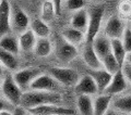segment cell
<instances>
[{
  "label": "cell",
  "mask_w": 131,
  "mask_h": 115,
  "mask_svg": "<svg viewBox=\"0 0 131 115\" xmlns=\"http://www.w3.org/2000/svg\"><path fill=\"white\" fill-rule=\"evenodd\" d=\"M61 101H62V97L57 91L30 90V91L23 92L20 105L26 110H30L35 106L44 104H59Z\"/></svg>",
  "instance_id": "obj_1"
},
{
  "label": "cell",
  "mask_w": 131,
  "mask_h": 115,
  "mask_svg": "<svg viewBox=\"0 0 131 115\" xmlns=\"http://www.w3.org/2000/svg\"><path fill=\"white\" fill-rule=\"evenodd\" d=\"M104 15V8L103 7H95L90 10L89 13V25L86 30V40L88 44H92L95 37L98 35V32L101 30L102 20Z\"/></svg>",
  "instance_id": "obj_2"
},
{
  "label": "cell",
  "mask_w": 131,
  "mask_h": 115,
  "mask_svg": "<svg viewBox=\"0 0 131 115\" xmlns=\"http://www.w3.org/2000/svg\"><path fill=\"white\" fill-rule=\"evenodd\" d=\"M2 92L6 97L7 101L11 105L19 106L21 104L23 90L18 86V84L14 81L13 76H7L2 81Z\"/></svg>",
  "instance_id": "obj_3"
},
{
  "label": "cell",
  "mask_w": 131,
  "mask_h": 115,
  "mask_svg": "<svg viewBox=\"0 0 131 115\" xmlns=\"http://www.w3.org/2000/svg\"><path fill=\"white\" fill-rule=\"evenodd\" d=\"M49 73L59 84L64 86H75L80 79L78 72L68 67H51Z\"/></svg>",
  "instance_id": "obj_4"
},
{
  "label": "cell",
  "mask_w": 131,
  "mask_h": 115,
  "mask_svg": "<svg viewBox=\"0 0 131 115\" xmlns=\"http://www.w3.org/2000/svg\"><path fill=\"white\" fill-rule=\"evenodd\" d=\"M32 115H74V111L58 104H44L27 110Z\"/></svg>",
  "instance_id": "obj_5"
},
{
  "label": "cell",
  "mask_w": 131,
  "mask_h": 115,
  "mask_svg": "<svg viewBox=\"0 0 131 115\" xmlns=\"http://www.w3.org/2000/svg\"><path fill=\"white\" fill-rule=\"evenodd\" d=\"M40 74L38 68H25L16 72L13 75V79L22 90L30 89L32 81Z\"/></svg>",
  "instance_id": "obj_6"
},
{
  "label": "cell",
  "mask_w": 131,
  "mask_h": 115,
  "mask_svg": "<svg viewBox=\"0 0 131 115\" xmlns=\"http://www.w3.org/2000/svg\"><path fill=\"white\" fill-rule=\"evenodd\" d=\"M125 30H126V26L124 22L118 16L114 15L108 19L104 28V32H105V35L110 39H121V37L125 33Z\"/></svg>",
  "instance_id": "obj_7"
},
{
  "label": "cell",
  "mask_w": 131,
  "mask_h": 115,
  "mask_svg": "<svg viewBox=\"0 0 131 115\" xmlns=\"http://www.w3.org/2000/svg\"><path fill=\"white\" fill-rule=\"evenodd\" d=\"M57 89H58V81L51 75H38L30 86V90L57 91Z\"/></svg>",
  "instance_id": "obj_8"
},
{
  "label": "cell",
  "mask_w": 131,
  "mask_h": 115,
  "mask_svg": "<svg viewBox=\"0 0 131 115\" xmlns=\"http://www.w3.org/2000/svg\"><path fill=\"white\" fill-rule=\"evenodd\" d=\"M11 7L8 0L0 2V38L11 31Z\"/></svg>",
  "instance_id": "obj_9"
},
{
  "label": "cell",
  "mask_w": 131,
  "mask_h": 115,
  "mask_svg": "<svg viewBox=\"0 0 131 115\" xmlns=\"http://www.w3.org/2000/svg\"><path fill=\"white\" fill-rule=\"evenodd\" d=\"M128 80L125 77L124 73H122V69H119L117 73H115L113 75V78L112 81L109 83L108 87L106 88L105 92L107 94H118V93H121L122 91H125L128 87Z\"/></svg>",
  "instance_id": "obj_10"
},
{
  "label": "cell",
  "mask_w": 131,
  "mask_h": 115,
  "mask_svg": "<svg viewBox=\"0 0 131 115\" xmlns=\"http://www.w3.org/2000/svg\"><path fill=\"white\" fill-rule=\"evenodd\" d=\"M74 88H75V92L79 94V96L80 94H89V96H92V94L100 92L95 80L93 79V77L90 75V74L82 76L79 79V81H78V84L74 86Z\"/></svg>",
  "instance_id": "obj_11"
},
{
  "label": "cell",
  "mask_w": 131,
  "mask_h": 115,
  "mask_svg": "<svg viewBox=\"0 0 131 115\" xmlns=\"http://www.w3.org/2000/svg\"><path fill=\"white\" fill-rule=\"evenodd\" d=\"M82 58L85 64L91 69H100L103 68V62H102L101 58L97 55V53L94 50V47L92 44H88L84 47L83 52H82Z\"/></svg>",
  "instance_id": "obj_12"
},
{
  "label": "cell",
  "mask_w": 131,
  "mask_h": 115,
  "mask_svg": "<svg viewBox=\"0 0 131 115\" xmlns=\"http://www.w3.org/2000/svg\"><path fill=\"white\" fill-rule=\"evenodd\" d=\"M88 74H90V75L93 77V79L95 80L100 92L105 91L106 88L108 87L109 83L112 81V78H113V74H110L108 71H106L105 68L90 69Z\"/></svg>",
  "instance_id": "obj_13"
},
{
  "label": "cell",
  "mask_w": 131,
  "mask_h": 115,
  "mask_svg": "<svg viewBox=\"0 0 131 115\" xmlns=\"http://www.w3.org/2000/svg\"><path fill=\"white\" fill-rule=\"evenodd\" d=\"M92 45L101 60H103L106 55L112 53V39L108 38L106 35H97L93 40Z\"/></svg>",
  "instance_id": "obj_14"
},
{
  "label": "cell",
  "mask_w": 131,
  "mask_h": 115,
  "mask_svg": "<svg viewBox=\"0 0 131 115\" xmlns=\"http://www.w3.org/2000/svg\"><path fill=\"white\" fill-rule=\"evenodd\" d=\"M57 55H58V59L62 62H70L78 55V49L74 45L64 40L57 49Z\"/></svg>",
  "instance_id": "obj_15"
},
{
  "label": "cell",
  "mask_w": 131,
  "mask_h": 115,
  "mask_svg": "<svg viewBox=\"0 0 131 115\" xmlns=\"http://www.w3.org/2000/svg\"><path fill=\"white\" fill-rule=\"evenodd\" d=\"M62 37L64 38V40H67L68 42H70L72 45H77L81 44L83 40H85L86 38V35L84 34L83 31H80V30H77L74 27H67L64 28L63 32H62Z\"/></svg>",
  "instance_id": "obj_16"
},
{
  "label": "cell",
  "mask_w": 131,
  "mask_h": 115,
  "mask_svg": "<svg viewBox=\"0 0 131 115\" xmlns=\"http://www.w3.org/2000/svg\"><path fill=\"white\" fill-rule=\"evenodd\" d=\"M77 106L81 115H94V101L89 94H80Z\"/></svg>",
  "instance_id": "obj_17"
},
{
  "label": "cell",
  "mask_w": 131,
  "mask_h": 115,
  "mask_svg": "<svg viewBox=\"0 0 131 115\" xmlns=\"http://www.w3.org/2000/svg\"><path fill=\"white\" fill-rule=\"evenodd\" d=\"M89 25V13L85 10H79L75 11V13L73 14L71 19V26L77 28L80 31H85L88 30Z\"/></svg>",
  "instance_id": "obj_18"
},
{
  "label": "cell",
  "mask_w": 131,
  "mask_h": 115,
  "mask_svg": "<svg viewBox=\"0 0 131 115\" xmlns=\"http://www.w3.org/2000/svg\"><path fill=\"white\" fill-rule=\"evenodd\" d=\"M112 103L110 94H102L94 100V115H104L109 110V105Z\"/></svg>",
  "instance_id": "obj_19"
},
{
  "label": "cell",
  "mask_w": 131,
  "mask_h": 115,
  "mask_svg": "<svg viewBox=\"0 0 131 115\" xmlns=\"http://www.w3.org/2000/svg\"><path fill=\"white\" fill-rule=\"evenodd\" d=\"M19 45L20 48L24 51H30L36 45V35L33 33L32 30L24 31L19 38Z\"/></svg>",
  "instance_id": "obj_20"
},
{
  "label": "cell",
  "mask_w": 131,
  "mask_h": 115,
  "mask_svg": "<svg viewBox=\"0 0 131 115\" xmlns=\"http://www.w3.org/2000/svg\"><path fill=\"white\" fill-rule=\"evenodd\" d=\"M12 24L16 31H20V32H24L26 31V28L30 24V19L28 16L26 15V13L21 9H16L14 14H13V18H12Z\"/></svg>",
  "instance_id": "obj_21"
},
{
  "label": "cell",
  "mask_w": 131,
  "mask_h": 115,
  "mask_svg": "<svg viewBox=\"0 0 131 115\" xmlns=\"http://www.w3.org/2000/svg\"><path fill=\"white\" fill-rule=\"evenodd\" d=\"M31 30L38 38H47L50 34V28L48 24L42 19H35L31 22Z\"/></svg>",
  "instance_id": "obj_22"
},
{
  "label": "cell",
  "mask_w": 131,
  "mask_h": 115,
  "mask_svg": "<svg viewBox=\"0 0 131 115\" xmlns=\"http://www.w3.org/2000/svg\"><path fill=\"white\" fill-rule=\"evenodd\" d=\"M112 52L115 55V58L117 59V61L119 62V64L122 66L124 63L126 62L128 53L126 51L121 39H112Z\"/></svg>",
  "instance_id": "obj_23"
},
{
  "label": "cell",
  "mask_w": 131,
  "mask_h": 115,
  "mask_svg": "<svg viewBox=\"0 0 131 115\" xmlns=\"http://www.w3.org/2000/svg\"><path fill=\"white\" fill-rule=\"evenodd\" d=\"M113 108L121 113L131 114V94L119 97L113 101Z\"/></svg>",
  "instance_id": "obj_24"
},
{
  "label": "cell",
  "mask_w": 131,
  "mask_h": 115,
  "mask_svg": "<svg viewBox=\"0 0 131 115\" xmlns=\"http://www.w3.org/2000/svg\"><path fill=\"white\" fill-rule=\"evenodd\" d=\"M0 63L9 69H16L19 64L18 60L15 58V54L5 50L1 47H0Z\"/></svg>",
  "instance_id": "obj_25"
},
{
  "label": "cell",
  "mask_w": 131,
  "mask_h": 115,
  "mask_svg": "<svg viewBox=\"0 0 131 115\" xmlns=\"http://www.w3.org/2000/svg\"><path fill=\"white\" fill-rule=\"evenodd\" d=\"M0 47L16 55L19 53L20 45H19V41L14 38V37L6 35V36H3L0 38Z\"/></svg>",
  "instance_id": "obj_26"
},
{
  "label": "cell",
  "mask_w": 131,
  "mask_h": 115,
  "mask_svg": "<svg viewBox=\"0 0 131 115\" xmlns=\"http://www.w3.org/2000/svg\"><path fill=\"white\" fill-rule=\"evenodd\" d=\"M34 50H35V53L38 56H42V58L48 56L51 53V50H52L51 42L49 41L47 38H39L37 41H36Z\"/></svg>",
  "instance_id": "obj_27"
},
{
  "label": "cell",
  "mask_w": 131,
  "mask_h": 115,
  "mask_svg": "<svg viewBox=\"0 0 131 115\" xmlns=\"http://www.w3.org/2000/svg\"><path fill=\"white\" fill-rule=\"evenodd\" d=\"M57 14L56 6L52 0H46L42 7V20L46 23H49L54 20L55 15Z\"/></svg>",
  "instance_id": "obj_28"
},
{
  "label": "cell",
  "mask_w": 131,
  "mask_h": 115,
  "mask_svg": "<svg viewBox=\"0 0 131 115\" xmlns=\"http://www.w3.org/2000/svg\"><path fill=\"white\" fill-rule=\"evenodd\" d=\"M102 62H103V67L106 69V71H108L110 74H114L117 73L119 69H121V65L119 64V62L117 61V59L115 58V55L112 53H109L108 55H106L103 60H102Z\"/></svg>",
  "instance_id": "obj_29"
},
{
  "label": "cell",
  "mask_w": 131,
  "mask_h": 115,
  "mask_svg": "<svg viewBox=\"0 0 131 115\" xmlns=\"http://www.w3.org/2000/svg\"><path fill=\"white\" fill-rule=\"evenodd\" d=\"M121 41L124 44V47L126 49L127 53H130L131 52V27L130 28L126 27L124 35L121 37Z\"/></svg>",
  "instance_id": "obj_30"
},
{
  "label": "cell",
  "mask_w": 131,
  "mask_h": 115,
  "mask_svg": "<svg viewBox=\"0 0 131 115\" xmlns=\"http://www.w3.org/2000/svg\"><path fill=\"white\" fill-rule=\"evenodd\" d=\"M85 5V0H67V8L70 11H79Z\"/></svg>",
  "instance_id": "obj_31"
},
{
  "label": "cell",
  "mask_w": 131,
  "mask_h": 115,
  "mask_svg": "<svg viewBox=\"0 0 131 115\" xmlns=\"http://www.w3.org/2000/svg\"><path fill=\"white\" fill-rule=\"evenodd\" d=\"M121 69H122V73H124L125 77L127 78V80H128V83L131 85V64L126 61L124 65L121 66Z\"/></svg>",
  "instance_id": "obj_32"
},
{
  "label": "cell",
  "mask_w": 131,
  "mask_h": 115,
  "mask_svg": "<svg viewBox=\"0 0 131 115\" xmlns=\"http://www.w3.org/2000/svg\"><path fill=\"white\" fill-rule=\"evenodd\" d=\"M119 9L124 14H131V1H129V0L122 1L120 3Z\"/></svg>",
  "instance_id": "obj_33"
},
{
  "label": "cell",
  "mask_w": 131,
  "mask_h": 115,
  "mask_svg": "<svg viewBox=\"0 0 131 115\" xmlns=\"http://www.w3.org/2000/svg\"><path fill=\"white\" fill-rule=\"evenodd\" d=\"M26 113H27V110L22 108L21 105H19V106H15V109L12 112V115H26Z\"/></svg>",
  "instance_id": "obj_34"
},
{
  "label": "cell",
  "mask_w": 131,
  "mask_h": 115,
  "mask_svg": "<svg viewBox=\"0 0 131 115\" xmlns=\"http://www.w3.org/2000/svg\"><path fill=\"white\" fill-rule=\"evenodd\" d=\"M52 1L55 2L57 14H59V12H60V8H61V1H62V0H52Z\"/></svg>",
  "instance_id": "obj_35"
},
{
  "label": "cell",
  "mask_w": 131,
  "mask_h": 115,
  "mask_svg": "<svg viewBox=\"0 0 131 115\" xmlns=\"http://www.w3.org/2000/svg\"><path fill=\"white\" fill-rule=\"evenodd\" d=\"M3 110H8V105L5 102V100H2L0 98V111H3Z\"/></svg>",
  "instance_id": "obj_36"
},
{
  "label": "cell",
  "mask_w": 131,
  "mask_h": 115,
  "mask_svg": "<svg viewBox=\"0 0 131 115\" xmlns=\"http://www.w3.org/2000/svg\"><path fill=\"white\" fill-rule=\"evenodd\" d=\"M104 115H119V114H118L117 111L114 109V110H108Z\"/></svg>",
  "instance_id": "obj_37"
},
{
  "label": "cell",
  "mask_w": 131,
  "mask_h": 115,
  "mask_svg": "<svg viewBox=\"0 0 131 115\" xmlns=\"http://www.w3.org/2000/svg\"><path fill=\"white\" fill-rule=\"evenodd\" d=\"M0 115H12V113L9 110H3V111H0Z\"/></svg>",
  "instance_id": "obj_38"
},
{
  "label": "cell",
  "mask_w": 131,
  "mask_h": 115,
  "mask_svg": "<svg viewBox=\"0 0 131 115\" xmlns=\"http://www.w3.org/2000/svg\"><path fill=\"white\" fill-rule=\"evenodd\" d=\"M126 61H127V62H129V63L131 64V52L127 54V59H126Z\"/></svg>",
  "instance_id": "obj_39"
},
{
  "label": "cell",
  "mask_w": 131,
  "mask_h": 115,
  "mask_svg": "<svg viewBox=\"0 0 131 115\" xmlns=\"http://www.w3.org/2000/svg\"><path fill=\"white\" fill-rule=\"evenodd\" d=\"M2 74V64L0 63V75H1Z\"/></svg>",
  "instance_id": "obj_40"
},
{
  "label": "cell",
  "mask_w": 131,
  "mask_h": 115,
  "mask_svg": "<svg viewBox=\"0 0 131 115\" xmlns=\"http://www.w3.org/2000/svg\"><path fill=\"white\" fill-rule=\"evenodd\" d=\"M2 81H3V80H1V79H0V88L2 87Z\"/></svg>",
  "instance_id": "obj_41"
},
{
  "label": "cell",
  "mask_w": 131,
  "mask_h": 115,
  "mask_svg": "<svg viewBox=\"0 0 131 115\" xmlns=\"http://www.w3.org/2000/svg\"><path fill=\"white\" fill-rule=\"evenodd\" d=\"M95 2H100V1H102V0H94Z\"/></svg>",
  "instance_id": "obj_42"
},
{
  "label": "cell",
  "mask_w": 131,
  "mask_h": 115,
  "mask_svg": "<svg viewBox=\"0 0 131 115\" xmlns=\"http://www.w3.org/2000/svg\"><path fill=\"white\" fill-rule=\"evenodd\" d=\"M26 115H32V114H31V113H30V112H28V111H27V113H26Z\"/></svg>",
  "instance_id": "obj_43"
},
{
  "label": "cell",
  "mask_w": 131,
  "mask_h": 115,
  "mask_svg": "<svg viewBox=\"0 0 131 115\" xmlns=\"http://www.w3.org/2000/svg\"><path fill=\"white\" fill-rule=\"evenodd\" d=\"M128 115H131V114H128Z\"/></svg>",
  "instance_id": "obj_44"
},
{
  "label": "cell",
  "mask_w": 131,
  "mask_h": 115,
  "mask_svg": "<svg viewBox=\"0 0 131 115\" xmlns=\"http://www.w3.org/2000/svg\"><path fill=\"white\" fill-rule=\"evenodd\" d=\"M0 2H1V0H0Z\"/></svg>",
  "instance_id": "obj_45"
}]
</instances>
